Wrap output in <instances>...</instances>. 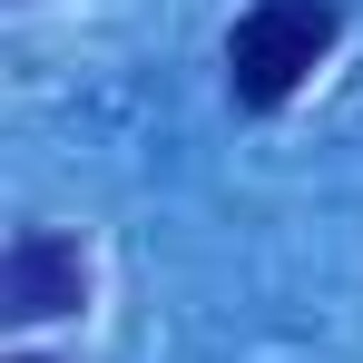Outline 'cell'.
I'll list each match as a JSON object with an SVG mask.
<instances>
[{
	"label": "cell",
	"mask_w": 363,
	"mask_h": 363,
	"mask_svg": "<svg viewBox=\"0 0 363 363\" xmlns=\"http://www.w3.org/2000/svg\"><path fill=\"white\" fill-rule=\"evenodd\" d=\"M79 295H89V255H79V236H50V226L10 236V255H0V314H10V324L79 314Z\"/></svg>",
	"instance_id": "obj_2"
},
{
	"label": "cell",
	"mask_w": 363,
	"mask_h": 363,
	"mask_svg": "<svg viewBox=\"0 0 363 363\" xmlns=\"http://www.w3.org/2000/svg\"><path fill=\"white\" fill-rule=\"evenodd\" d=\"M334 40H344L334 0H245L236 30H226V99L236 108H285L334 60Z\"/></svg>",
	"instance_id": "obj_1"
},
{
	"label": "cell",
	"mask_w": 363,
	"mask_h": 363,
	"mask_svg": "<svg viewBox=\"0 0 363 363\" xmlns=\"http://www.w3.org/2000/svg\"><path fill=\"white\" fill-rule=\"evenodd\" d=\"M20 363H30V354H20Z\"/></svg>",
	"instance_id": "obj_3"
}]
</instances>
